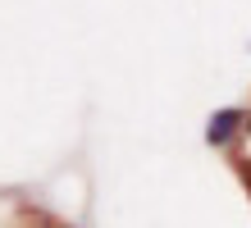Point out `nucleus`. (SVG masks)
<instances>
[{
    "mask_svg": "<svg viewBox=\"0 0 251 228\" xmlns=\"http://www.w3.org/2000/svg\"><path fill=\"white\" fill-rule=\"evenodd\" d=\"M238 110H224V114H215L210 119V128H205V137H210V142L219 146V142H228V137H233V128H238Z\"/></svg>",
    "mask_w": 251,
    "mask_h": 228,
    "instance_id": "obj_1",
    "label": "nucleus"
}]
</instances>
